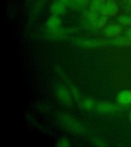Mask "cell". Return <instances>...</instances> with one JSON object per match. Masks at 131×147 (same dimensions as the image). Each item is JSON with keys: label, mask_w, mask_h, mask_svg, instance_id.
Listing matches in <instances>:
<instances>
[{"label": "cell", "mask_w": 131, "mask_h": 147, "mask_svg": "<svg viewBox=\"0 0 131 147\" xmlns=\"http://www.w3.org/2000/svg\"><path fill=\"white\" fill-rule=\"evenodd\" d=\"M58 119L65 128L73 133L83 134L85 128L77 119L67 113H62L58 115Z\"/></svg>", "instance_id": "1"}, {"label": "cell", "mask_w": 131, "mask_h": 147, "mask_svg": "<svg viewBox=\"0 0 131 147\" xmlns=\"http://www.w3.org/2000/svg\"><path fill=\"white\" fill-rule=\"evenodd\" d=\"M55 94L62 103L66 106H70L73 103V97L69 89L62 84L55 86Z\"/></svg>", "instance_id": "2"}, {"label": "cell", "mask_w": 131, "mask_h": 147, "mask_svg": "<svg viewBox=\"0 0 131 147\" xmlns=\"http://www.w3.org/2000/svg\"><path fill=\"white\" fill-rule=\"evenodd\" d=\"M73 42L74 44L79 47L89 49L96 48L110 44L109 41L107 40L83 38H76L74 39Z\"/></svg>", "instance_id": "3"}, {"label": "cell", "mask_w": 131, "mask_h": 147, "mask_svg": "<svg viewBox=\"0 0 131 147\" xmlns=\"http://www.w3.org/2000/svg\"><path fill=\"white\" fill-rule=\"evenodd\" d=\"M95 108L98 113L104 115L113 113H116L118 110L117 106L116 105L114 104L107 102H99L97 104Z\"/></svg>", "instance_id": "4"}, {"label": "cell", "mask_w": 131, "mask_h": 147, "mask_svg": "<svg viewBox=\"0 0 131 147\" xmlns=\"http://www.w3.org/2000/svg\"><path fill=\"white\" fill-rule=\"evenodd\" d=\"M118 10L119 8L116 3L112 1H108L105 3L99 12L107 16H113L117 13Z\"/></svg>", "instance_id": "5"}, {"label": "cell", "mask_w": 131, "mask_h": 147, "mask_svg": "<svg viewBox=\"0 0 131 147\" xmlns=\"http://www.w3.org/2000/svg\"><path fill=\"white\" fill-rule=\"evenodd\" d=\"M116 100L120 105L126 106L131 105V90H123L118 94Z\"/></svg>", "instance_id": "6"}, {"label": "cell", "mask_w": 131, "mask_h": 147, "mask_svg": "<svg viewBox=\"0 0 131 147\" xmlns=\"http://www.w3.org/2000/svg\"><path fill=\"white\" fill-rule=\"evenodd\" d=\"M71 30L64 29L62 28H58L54 30H49L47 33V36L49 38L52 39H62L65 36L72 32Z\"/></svg>", "instance_id": "7"}, {"label": "cell", "mask_w": 131, "mask_h": 147, "mask_svg": "<svg viewBox=\"0 0 131 147\" xmlns=\"http://www.w3.org/2000/svg\"><path fill=\"white\" fill-rule=\"evenodd\" d=\"M66 5L59 1H56L51 4L49 10L52 15L60 16L65 13L66 11Z\"/></svg>", "instance_id": "8"}, {"label": "cell", "mask_w": 131, "mask_h": 147, "mask_svg": "<svg viewBox=\"0 0 131 147\" xmlns=\"http://www.w3.org/2000/svg\"><path fill=\"white\" fill-rule=\"evenodd\" d=\"M84 17L89 26L93 29L97 28V22L98 18L97 12L92 10L88 11L84 14Z\"/></svg>", "instance_id": "9"}, {"label": "cell", "mask_w": 131, "mask_h": 147, "mask_svg": "<svg viewBox=\"0 0 131 147\" xmlns=\"http://www.w3.org/2000/svg\"><path fill=\"white\" fill-rule=\"evenodd\" d=\"M122 31V28L117 25H112L107 26L104 29V34L106 36L114 37L119 34Z\"/></svg>", "instance_id": "10"}, {"label": "cell", "mask_w": 131, "mask_h": 147, "mask_svg": "<svg viewBox=\"0 0 131 147\" xmlns=\"http://www.w3.org/2000/svg\"><path fill=\"white\" fill-rule=\"evenodd\" d=\"M61 23V19L58 16L52 15L48 19L46 22V26L49 30H54L60 28Z\"/></svg>", "instance_id": "11"}, {"label": "cell", "mask_w": 131, "mask_h": 147, "mask_svg": "<svg viewBox=\"0 0 131 147\" xmlns=\"http://www.w3.org/2000/svg\"><path fill=\"white\" fill-rule=\"evenodd\" d=\"M45 1L46 0H37L35 3L31 11L30 18L31 20H33L37 18V16H38L40 12L41 11V9L44 7Z\"/></svg>", "instance_id": "12"}, {"label": "cell", "mask_w": 131, "mask_h": 147, "mask_svg": "<svg viewBox=\"0 0 131 147\" xmlns=\"http://www.w3.org/2000/svg\"><path fill=\"white\" fill-rule=\"evenodd\" d=\"M81 107L86 110H91L96 107L95 101L91 98H85L80 101Z\"/></svg>", "instance_id": "13"}, {"label": "cell", "mask_w": 131, "mask_h": 147, "mask_svg": "<svg viewBox=\"0 0 131 147\" xmlns=\"http://www.w3.org/2000/svg\"><path fill=\"white\" fill-rule=\"evenodd\" d=\"M105 3L104 0H92L90 3V10L96 12H99Z\"/></svg>", "instance_id": "14"}, {"label": "cell", "mask_w": 131, "mask_h": 147, "mask_svg": "<svg viewBox=\"0 0 131 147\" xmlns=\"http://www.w3.org/2000/svg\"><path fill=\"white\" fill-rule=\"evenodd\" d=\"M131 41L128 38L124 37H117L109 41L110 44L114 46H126L130 44Z\"/></svg>", "instance_id": "15"}, {"label": "cell", "mask_w": 131, "mask_h": 147, "mask_svg": "<svg viewBox=\"0 0 131 147\" xmlns=\"http://www.w3.org/2000/svg\"><path fill=\"white\" fill-rule=\"evenodd\" d=\"M89 0H71L70 7L74 9H79L87 4Z\"/></svg>", "instance_id": "16"}, {"label": "cell", "mask_w": 131, "mask_h": 147, "mask_svg": "<svg viewBox=\"0 0 131 147\" xmlns=\"http://www.w3.org/2000/svg\"><path fill=\"white\" fill-rule=\"evenodd\" d=\"M69 90L72 94V96L75 100L77 101H81V92L78 88L71 84H69Z\"/></svg>", "instance_id": "17"}, {"label": "cell", "mask_w": 131, "mask_h": 147, "mask_svg": "<svg viewBox=\"0 0 131 147\" xmlns=\"http://www.w3.org/2000/svg\"><path fill=\"white\" fill-rule=\"evenodd\" d=\"M108 21V16L106 15L101 14L100 16H99L97 20V28H104L107 24Z\"/></svg>", "instance_id": "18"}, {"label": "cell", "mask_w": 131, "mask_h": 147, "mask_svg": "<svg viewBox=\"0 0 131 147\" xmlns=\"http://www.w3.org/2000/svg\"><path fill=\"white\" fill-rule=\"evenodd\" d=\"M55 71L56 72V73L58 74V75L60 76V77L62 78L65 82L69 84H70V79H69L68 76H67V74L60 67H56Z\"/></svg>", "instance_id": "19"}, {"label": "cell", "mask_w": 131, "mask_h": 147, "mask_svg": "<svg viewBox=\"0 0 131 147\" xmlns=\"http://www.w3.org/2000/svg\"><path fill=\"white\" fill-rule=\"evenodd\" d=\"M118 21L120 24L124 25H129L131 24V18L129 16H124L119 17Z\"/></svg>", "instance_id": "20"}, {"label": "cell", "mask_w": 131, "mask_h": 147, "mask_svg": "<svg viewBox=\"0 0 131 147\" xmlns=\"http://www.w3.org/2000/svg\"><path fill=\"white\" fill-rule=\"evenodd\" d=\"M70 145V141L67 138H60L57 142V146L58 147H68Z\"/></svg>", "instance_id": "21"}, {"label": "cell", "mask_w": 131, "mask_h": 147, "mask_svg": "<svg viewBox=\"0 0 131 147\" xmlns=\"http://www.w3.org/2000/svg\"><path fill=\"white\" fill-rule=\"evenodd\" d=\"M92 144L97 147H104L106 146V142L100 138H93L91 140Z\"/></svg>", "instance_id": "22"}, {"label": "cell", "mask_w": 131, "mask_h": 147, "mask_svg": "<svg viewBox=\"0 0 131 147\" xmlns=\"http://www.w3.org/2000/svg\"><path fill=\"white\" fill-rule=\"evenodd\" d=\"M58 1L63 3L66 6H68L69 7L70 6L71 0H58Z\"/></svg>", "instance_id": "23"}, {"label": "cell", "mask_w": 131, "mask_h": 147, "mask_svg": "<svg viewBox=\"0 0 131 147\" xmlns=\"http://www.w3.org/2000/svg\"><path fill=\"white\" fill-rule=\"evenodd\" d=\"M127 35L128 37V38L131 41V28L128 30L127 32Z\"/></svg>", "instance_id": "24"}, {"label": "cell", "mask_w": 131, "mask_h": 147, "mask_svg": "<svg viewBox=\"0 0 131 147\" xmlns=\"http://www.w3.org/2000/svg\"><path fill=\"white\" fill-rule=\"evenodd\" d=\"M32 1V0H27V2H28L29 3L31 2Z\"/></svg>", "instance_id": "25"}, {"label": "cell", "mask_w": 131, "mask_h": 147, "mask_svg": "<svg viewBox=\"0 0 131 147\" xmlns=\"http://www.w3.org/2000/svg\"><path fill=\"white\" fill-rule=\"evenodd\" d=\"M130 120L131 121V111L130 113Z\"/></svg>", "instance_id": "26"}, {"label": "cell", "mask_w": 131, "mask_h": 147, "mask_svg": "<svg viewBox=\"0 0 131 147\" xmlns=\"http://www.w3.org/2000/svg\"><path fill=\"white\" fill-rule=\"evenodd\" d=\"M130 1H131V0H130Z\"/></svg>", "instance_id": "27"}]
</instances>
